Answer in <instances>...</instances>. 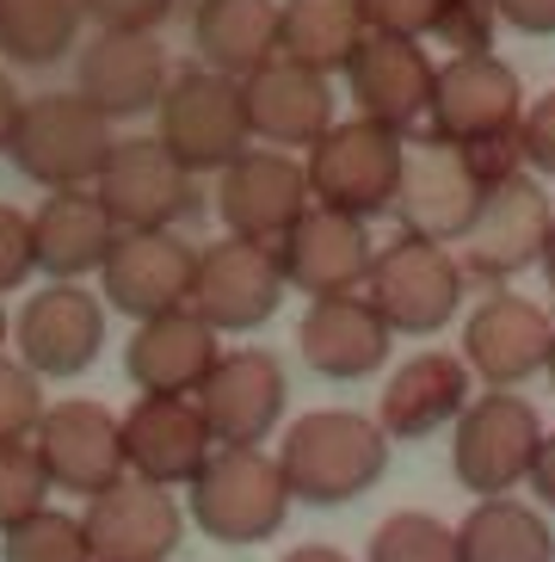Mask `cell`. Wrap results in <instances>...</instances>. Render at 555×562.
Wrapping results in <instances>:
<instances>
[{
    "label": "cell",
    "mask_w": 555,
    "mask_h": 562,
    "mask_svg": "<svg viewBox=\"0 0 555 562\" xmlns=\"http://www.w3.org/2000/svg\"><path fill=\"white\" fill-rule=\"evenodd\" d=\"M371 562H457V526L432 513H389L371 538Z\"/></svg>",
    "instance_id": "836d02e7"
},
{
    "label": "cell",
    "mask_w": 555,
    "mask_h": 562,
    "mask_svg": "<svg viewBox=\"0 0 555 562\" xmlns=\"http://www.w3.org/2000/svg\"><path fill=\"white\" fill-rule=\"evenodd\" d=\"M32 272H37V260H32V216L13 211V204H0V297L19 291Z\"/></svg>",
    "instance_id": "ab89813d"
},
{
    "label": "cell",
    "mask_w": 555,
    "mask_h": 562,
    "mask_svg": "<svg viewBox=\"0 0 555 562\" xmlns=\"http://www.w3.org/2000/svg\"><path fill=\"white\" fill-rule=\"evenodd\" d=\"M550 199H543V186L531 173H507V180H494L475 204L469 229L457 235V266L463 279H482V284H507L519 272H531L543 254V235H550Z\"/></svg>",
    "instance_id": "ba28073f"
},
{
    "label": "cell",
    "mask_w": 555,
    "mask_h": 562,
    "mask_svg": "<svg viewBox=\"0 0 555 562\" xmlns=\"http://www.w3.org/2000/svg\"><path fill=\"white\" fill-rule=\"evenodd\" d=\"M211 364H216V328L197 322L192 310H161L136 322L131 347H124V378L143 396H192Z\"/></svg>",
    "instance_id": "484cf974"
},
{
    "label": "cell",
    "mask_w": 555,
    "mask_h": 562,
    "mask_svg": "<svg viewBox=\"0 0 555 562\" xmlns=\"http://www.w3.org/2000/svg\"><path fill=\"white\" fill-rule=\"evenodd\" d=\"M550 315L531 297H512L494 284L488 297L475 303V315L463 322V364L469 378H482L488 390H519L524 378L543 371V352H550Z\"/></svg>",
    "instance_id": "44dd1931"
},
{
    "label": "cell",
    "mask_w": 555,
    "mask_h": 562,
    "mask_svg": "<svg viewBox=\"0 0 555 562\" xmlns=\"http://www.w3.org/2000/svg\"><path fill=\"white\" fill-rule=\"evenodd\" d=\"M284 562H352V557H346V550H333V544H296Z\"/></svg>",
    "instance_id": "f6af8a7d"
},
{
    "label": "cell",
    "mask_w": 555,
    "mask_h": 562,
    "mask_svg": "<svg viewBox=\"0 0 555 562\" xmlns=\"http://www.w3.org/2000/svg\"><path fill=\"white\" fill-rule=\"evenodd\" d=\"M216 211H223V229L241 235V241H260L278 248L284 229L309 211V180H303V161L284 149H241L223 180H216Z\"/></svg>",
    "instance_id": "2e32d148"
},
{
    "label": "cell",
    "mask_w": 555,
    "mask_h": 562,
    "mask_svg": "<svg viewBox=\"0 0 555 562\" xmlns=\"http://www.w3.org/2000/svg\"><path fill=\"white\" fill-rule=\"evenodd\" d=\"M531 488L543 495V507H555V432H543V446H537V458H531Z\"/></svg>",
    "instance_id": "7bdbcfd3"
},
{
    "label": "cell",
    "mask_w": 555,
    "mask_h": 562,
    "mask_svg": "<svg viewBox=\"0 0 555 562\" xmlns=\"http://www.w3.org/2000/svg\"><path fill=\"white\" fill-rule=\"evenodd\" d=\"M93 192L117 229H173L197 211V173L161 149V136H112Z\"/></svg>",
    "instance_id": "8fae6325"
},
{
    "label": "cell",
    "mask_w": 555,
    "mask_h": 562,
    "mask_svg": "<svg viewBox=\"0 0 555 562\" xmlns=\"http://www.w3.org/2000/svg\"><path fill=\"white\" fill-rule=\"evenodd\" d=\"M278 266H284V284L303 291V297H340V291H364V272H371V223L346 211H327L309 204L296 216L284 241H278Z\"/></svg>",
    "instance_id": "d6986e66"
},
{
    "label": "cell",
    "mask_w": 555,
    "mask_h": 562,
    "mask_svg": "<svg viewBox=\"0 0 555 562\" xmlns=\"http://www.w3.org/2000/svg\"><path fill=\"white\" fill-rule=\"evenodd\" d=\"M155 136H161V149L185 173H223L241 149H253L241 81L235 75H216L204 63L167 75L161 100H155Z\"/></svg>",
    "instance_id": "277c9868"
},
{
    "label": "cell",
    "mask_w": 555,
    "mask_h": 562,
    "mask_svg": "<svg viewBox=\"0 0 555 562\" xmlns=\"http://www.w3.org/2000/svg\"><path fill=\"white\" fill-rule=\"evenodd\" d=\"M81 531H87V557L93 562H167L180 550L185 513L155 482L117 476L112 488L87 495Z\"/></svg>",
    "instance_id": "9a60e30c"
},
{
    "label": "cell",
    "mask_w": 555,
    "mask_h": 562,
    "mask_svg": "<svg viewBox=\"0 0 555 562\" xmlns=\"http://www.w3.org/2000/svg\"><path fill=\"white\" fill-rule=\"evenodd\" d=\"M519 136L512 143H444V136H408L401 143V180H395V204L408 235H426V241H457L469 229L475 204L494 180L519 173Z\"/></svg>",
    "instance_id": "6da1fadb"
},
{
    "label": "cell",
    "mask_w": 555,
    "mask_h": 562,
    "mask_svg": "<svg viewBox=\"0 0 555 562\" xmlns=\"http://www.w3.org/2000/svg\"><path fill=\"white\" fill-rule=\"evenodd\" d=\"M537 266H543V279H550V291H555V216H550V235H543V254H537Z\"/></svg>",
    "instance_id": "bcb514c9"
},
{
    "label": "cell",
    "mask_w": 555,
    "mask_h": 562,
    "mask_svg": "<svg viewBox=\"0 0 555 562\" xmlns=\"http://www.w3.org/2000/svg\"><path fill=\"white\" fill-rule=\"evenodd\" d=\"M124 432V476L155 482V488H185L216 451L204 414L192 396H143L117 420Z\"/></svg>",
    "instance_id": "ffe728a7"
},
{
    "label": "cell",
    "mask_w": 555,
    "mask_h": 562,
    "mask_svg": "<svg viewBox=\"0 0 555 562\" xmlns=\"http://www.w3.org/2000/svg\"><path fill=\"white\" fill-rule=\"evenodd\" d=\"M192 402L216 446H265L272 427L284 420L291 383H284V364L272 352L241 347V352H216V364L204 371Z\"/></svg>",
    "instance_id": "5bb4252c"
},
{
    "label": "cell",
    "mask_w": 555,
    "mask_h": 562,
    "mask_svg": "<svg viewBox=\"0 0 555 562\" xmlns=\"http://www.w3.org/2000/svg\"><path fill=\"white\" fill-rule=\"evenodd\" d=\"M32 451L44 463L49 488H68V495H99L124 476V432H117V414L105 402H56L44 408V420L32 427Z\"/></svg>",
    "instance_id": "e0dca14e"
},
{
    "label": "cell",
    "mask_w": 555,
    "mask_h": 562,
    "mask_svg": "<svg viewBox=\"0 0 555 562\" xmlns=\"http://www.w3.org/2000/svg\"><path fill=\"white\" fill-rule=\"evenodd\" d=\"M475 396V378L463 352H414L389 383H383V402H376V427L389 439H426V432L451 427Z\"/></svg>",
    "instance_id": "4316f807"
},
{
    "label": "cell",
    "mask_w": 555,
    "mask_h": 562,
    "mask_svg": "<svg viewBox=\"0 0 555 562\" xmlns=\"http://www.w3.org/2000/svg\"><path fill=\"white\" fill-rule=\"evenodd\" d=\"M167 50L155 32H93L75 50V93L93 100L105 117H143L155 112L167 87Z\"/></svg>",
    "instance_id": "7402d4cb"
},
{
    "label": "cell",
    "mask_w": 555,
    "mask_h": 562,
    "mask_svg": "<svg viewBox=\"0 0 555 562\" xmlns=\"http://www.w3.org/2000/svg\"><path fill=\"white\" fill-rule=\"evenodd\" d=\"M117 241L112 211L99 204L93 186H63L32 211V260L44 279H87L105 266Z\"/></svg>",
    "instance_id": "83f0119b"
},
{
    "label": "cell",
    "mask_w": 555,
    "mask_h": 562,
    "mask_svg": "<svg viewBox=\"0 0 555 562\" xmlns=\"http://www.w3.org/2000/svg\"><path fill=\"white\" fill-rule=\"evenodd\" d=\"M241 105H247V131L265 149H309L315 136L333 124V87L327 75L303 63H260L253 75H241Z\"/></svg>",
    "instance_id": "cb8c5ba5"
},
{
    "label": "cell",
    "mask_w": 555,
    "mask_h": 562,
    "mask_svg": "<svg viewBox=\"0 0 555 562\" xmlns=\"http://www.w3.org/2000/svg\"><path fill=\"white\" fill-rule=\"evenodd\" d=\"M192 266H197V248H185L173 229H117L112 254L99 266V284H105L99 297H105V310L131 315V322L185 310Z\"/></svg>",
    "instance_id": "ac0fdd59"
},
{
    "label": "cell",
    "mask_w": 555,
    "mask_h": 562,
    "mask_svg": "<svg viewBox=\"0 0 555 562\" xmlns=\"http://www.w3.org/2000/svg\"><path fill=\"white\" fill-rule=\"evenodd\" d=\"M192 50L216 75H253L278 56V0H197Z\"/></svg>",
    "instance_id": "f1b7e54d"
},
{
    "label": "cell",
    "mask_w": 555,
    "mask_h": 562,
    "mask_svg": "<svg viewBox=\"0 0 555 562\" xmlns=\"http://www.w3.org/2000/svg\"><path fill=\"white\" fill-rule=\"evenodd\" d=\"M278 470H284L291 501H309V507H346V501L364 495V488L389 470V432L376 427V414L315 408V414H303V420L284 432Z\"/></svg>",
    "instance_id": "7a4b0ae2"
},
{
    "label": "cell",
    "mask_w": 555,
    "mask_h": 562,
    "mask_svg": "<svg viewBox=\"0 0 555 562\" xmlns=\"http://www.w3.org/2000/svg\"><path fill=\"white\" fill-rule=\"evenodd\" d=\"M524 117V87L512 75V63H500L494 50L451 56L432 75V105L426 124L444 143H512Z\"/></svg>",
    "instance_id": "30bf717a"
},
{
    "label": "cell",
    "mask_w": 555,
    "mask_h": 562,
    "mask_svg": "<svg viewBox=\"0 0 555 562\" xmlns=\"http://www.w3.org/2000/svg\"><path fill=\"white\" fill-rule=\"evenodd\" d=\"M457 562H555V531L537 507L488 495L457 526Z\"/></svg>",
    "instance_id": "4dcf8cb0"
},
{
    "label": "cell",
    "mask_w": 555,
    "mask_h": 562,
    "mask_svg": "<svg viewBox=\"0 0 555 562\" xmlns=\"http://www.w3.org/2000/svg\"><path fill=\"white\" fill-rule=\"evenodd\" d=\"M439 7L444 0H359V19L364 32H383V37H432Z\"/></svg>",
    "instance_id": "74e56055"
},
{
    "label": "cell",
    "mask_w": 555,
    "mask_h": 562,
    "mask_svg": "<svg viewBox=\"0 0 555 562\" xmlns=\"http://www.w3.org/2000/svg\"><path fill=\"white\" fill-rule=\"evenodd\" d=\"M401 143L408 136L376 124V117H333L303 155V180H309V204L346 216H383L395 204V180H401Z\"/></svg>",
    "instance_id": "5b68a950"
},
{
    "label": "cell",
    "mask_w": 555,
    "mask_h": 562,
    "mask_svg": "<svg viewBox=\"0 0 555 562\" xmlns=\"http://www.w3.org/2000/svg\"><path fill=\"white\" fill-rule=\"evenodd\" d=\"M180 0H81V19L93 32H161Z\"/></svg>",
    "instance_id": "f35d334b"
},
{
    "label": "cell",
    "mask_w": 555,
    "mask_h": 562,
    "mask_svg": "<svg viewBox=\"0 0 555 562\" xmlns=\"http://www.w3.org/2000/svg\"><path fill=\"white\" fill-rule=\"evenodd\" d=\"M494 13H500V25H512L524 37L555 32V0H494Z\"/></svg>",
    "instance_id": "b9f144b4"
},
{
    "label": "cell",
    "mask_w": 555,
    "mask_h": 562,
    "mask_svg": "<svg viewBox=\"0 0 555 562\" xmlns=\"http://www.w3.org/2000/svg\"><path fill=\"white\" fill-rule=\"evenodd\" d=\"M432 75H439V63L420 50V37H383V32H364L359 56L346 63V87H352L359 117H376L401 136L432 105Z\"/></svg>",
    "instance_id": "603a6c76"
},
{
    "label": "cell",
    "mask_w": 555,
    "mask_h": 562,
    "mask_svg": "<svg viewBox=\"0 0 555 562\" xmlns=\"http://www.w3.org/2000/svg\"><path fill=\"white\" fill-rule=\"evenodd\" d=\"M543 446L537 408L512 390H488L469 396V408L457 414V446H451V470L469 495H512L531 476V458Z\"/></svg>",
    "instance_id": "9c48e42d"
},
{
    "label": "cell",
    "mask_w": 555,
    "mask_h": 562,
    "mask_svg": "<svg viewBox=\"0 0 555 562\" xmlns=\"http://www.w3.org/2000/svg\"><path fill=\"white\" fill-rule=\"evenodd\" d=\"M81 0H0V56L13 68H56L81 50Z\"/></svg>",
    "instance_id": "1f68e13d"
},
{
    "label": "cell",
    "mask_w": 555,
    "mask_h": 562,
    "mask_svg": "<svg viewBox=\"0 0 555 562\" xmlns=\"http://www.w3.org/2000/svg\"><path fill=\"white\" fill-rule=\"evenodd\" d=\"M463 266L444 241H426V235H395L389 248L371 254V272H364V297L371 310L389 322V334H439L451 315L463 310Z\"/></svg>",
    "instance_id": "52a82bcc"
},
{
    "label": "cell",
    "mask_w": 555,
    "mask_h": 562,
    "mask_svg": "<svg viewBox=\"0 0 555 562\" xmlns=\"http://www.w3.org/2000/svg\"><path fill=\"white\" fill-rule=\"evenodd\" d=\"M0 562H93L87 557V531L75 513H56L44 501L37 513H25L19 526L0 531Z\"/></svg>",
    "instance_id": "d6a6232c"
},
{
    "label": "cell",
    "mask_w": 555,
    "mask_h": 562,
    "mask_svg": "<svg viewBox=\"0 0 555 562\" xmlns=\"http://www.w3.org/2000/svg\"><path fill=\"white\" fill-rule=\"evenodd\" d=\"M7 340H13V315H7V303H0V352H7Z\"/></svg>",
    "instance_id": "7dc6e473"
},
{
    "label": "cell",
    "mask_w": 555,
    "mask_h": 562,
    "mask_svg": "<svg viewBox=\"0 0 555 562\" xmlns=\"http://www.w3.org/2000/svg\"><path fill=\"white\" fill-rule=\"evenodd\" d=\"M494 32H500L494 0H444V7H439V25H432V37H444L457 56L494 50Z\"/></svg>",
    "instance_id": "8d00e7d4"
},
{
    "label": "cell",
    "mask_w": 555,
    "mask_h": 562,
    "mask_svg": "<svg viewBox=\"0 0 555 562\" xmlns=\"http://www.w3.org/2000/svg\"><path fill=\"white\" fill-rule=\"evenodd\" d=\"M192 526L216 544H265L284 513H291V488H284V470L278 458H265L260 446H216L204 458L192 482Z\"/></svg>",
    "instance_id": "3957f363"
},
{
    "label": "cell",
    "mask_w": 555,
    "mask_h": 562,
    "mask_svg": "<svg viewBox=\"0 0 555 562\" xmlns=\"http://www.w3.org/2000/svg\"><path fill=\"white\" fill-rule=\"evenodd\" d=\"M105 149H112V117L93 100H81V93H37V100L19 105L7 161L32 186L63 192V186H93L99 167H105Z\"/></svg>",
    "instance_id": "8992f818"
},
{
    "label": "cell",
    "mask_w": 555,
    "mask_h": 562,
    "mask_svg": "<svg viewBox=\"0 0 555 562\" xmlns=\"http://www.w3.org/2000/svg\"><path fill=\"white\" fill-rule=\"evenodd\" d=\"M519 155H524V167H537V173H550V180H555V93H543L537 105H524V117H519Z\"/></svg>",
    "instance_id": "60d3db41"
},
{
    "label": "cell",
    "mask_w": 555,
    "mask_h": 562,
    "mask_svg": "<svg viewBox=\"0 0 555 562\" xmlns=\"http://www.w3.org/2000/svg\"><path fill=\"white\" fill-rule=\"evenodd\" d=\"M284 291L291 284H284V266H278L272 248L241 241V235H223L216 248H197L185 310L197 322H211L216 334H247V328H260V322H272Z\"/></svg>",
    "instance_id": "7c38bea8"
},
{
    "label": "cell",
    "mask_w": 555,
    "mask_h": 562,
    "mask_svg": "<svg viewBox=\"0 0 555 562\" xmlns=\"http://www.w3.org/2000/svg\"><path fill=\"white\" fill-rule=\"evenodd\" d=\"M44 378H37L32 364H19L0 352V446H13V439H32V427L44 420Z\"/></svg>",
    "instance_id": "d590c367"
},
{
    "label": "cell",
    "mask_w": 555,
    "mask_h": 562,
    "mask_svg": "<svg viewBox=\"0 0 555 562\" xmlns=\"http://www.w3.org/2000/svg\"><path fill=\"white\" fill-rule=\"evenodd\" d=\"M364 44L359 0H278V56L315 75H346Z\"/></svg>",
    "instance_id": "f546056e"
},
{
    "label": "cell",
    "mask_w": 555,
    "mask_h": 562,
    "mask_svg": "<svg viewBox=\"0 0 555 562\" xmlns=\"http://www.w3.org/2000/svg\"><path fill=\"white\" fill-rule=\"evenodd\" d=\"M389 322L371 310L364 291H340V297H309V315L296 328V347L309 359V371L333 383H352V378H371L376 364L389 359Z\"/></svg>",
    "instance_id": "d4e9b609"
},
{
    "label": "cell",
    "mask_w": 555,
    "mask_h": 562,
    "mask_svg": "<svg viewBox=\"0 0 555 562\" xmlns=\"http://www.w3.org/2000/svg\"><path fill=\"white\" fill-rule=\"evenodd\" d=\"M19 87H13V75L0 68V155H7V143H13V124H19Z\"/></svg>",
    "instance_id": "ee69618b"
},
{
    "label": "cell",
    "mask_w": 555,
    "mask_h": 562,
    "mask_svg": "<svg viewBox=\"0 0 555 562\" xmlns=\"http://www.w3.org/2000/svg\"><path fill=\"white\" fill-rule=\"evenodd\" d=\"M44 495H49V476H44V463H37L32 439L0 446V531L19 526L25 513H37Z\"/></svg>",
    "instance_id": "e575fe53"
},
{
    "label": "cell",
    "mask_w": 555,
    "mask_h": 562,
    "mask_svg": "<svg viewBox=\"0 0 555 562\" xmlns=\"http://www.w3.org/2000/svg\"><path fill=\"white\" fill-rule=\"evenodd\" d=\"M7 347H19V364H32L37 378H81L105 347V297L81 279H49L19 303Z\"/></svg>",
    "instance_id": "4fadbf2b"
},
{
    "label": "cell",
    "mask_w": 555,
    "mask_h": 562,
    "mask_svg": "<svg viewBox=\"0 0 555 562\" xmlns=\"http://www.w3.org/2000/svg\"><path fill=\"white\" fill-rule=\"evenodd\" d=\"M543 371H550V383H555V328H550V352H543Z\"/></svg>",
    "instance_id": "c3c4849f"
}]
</instances>
